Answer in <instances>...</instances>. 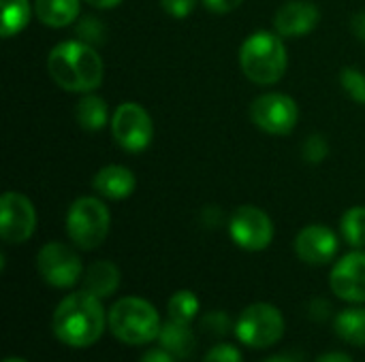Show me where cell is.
I'll use <instances>...</instances> for the list:
<instances>
[{
  "mask_svg": "<svg viewBox=\"0 0 365 362\" xmlns=\"http://www.w3.org/2000/svg\"><path fill=\"white\" fill-rule=\"evenodd\" d=\"M47 70L62 90L86 94L101 85L105 64L90 43L64 41L49 51Z\"/></svg>",
  "mask_w": 365,
  "mask_h": 362,
  "instance_id": "1",
  "label": "cell"
},
{
  "mask_svg": "<svg viewBox=\"0 0 365 362\" xmlns=\"http://www.w3.org/2000/svg\"><path fill=\"white\" fill-rule=\"evenodd\" d=\"M105 309L98 297L88 290L73 292L56 307L51 326L53 335L71 348H88L96 344L105 331Z\"/></svg>",
  "mask_w": 365,
  "mask_h": 362,
  "instance_id": "2",
  "label": "cell"
},
{
  "mask_svg": "<svg viewBox=\"0 0 365 362\" xmlns=\"http://www.w3.org/2000/svg\"><path fill=\"white\" fill-rule=\"evenodd\" d=\"M240 64L244 75L259 83V85H272L278 83L289 64L287 47L282 43V36L276 32L259 30L252 32L240 49Z\"/></svg>",
  "mask_w": 365,
  "mask_h": 362,
  "instance_id": "3",
  "label": "cell"
},
{
  "mask_svg": "<svg viewBox=\"0 0 365 362\" xmlns=\"http://www.w3.org/2000/svg\"><path fill=\"white\" fill-rule=\"evenodd\" d=\"M109 329L115 339L128 346H143L160 335V318L152 303L139 297H124L109 309Z\"/></svg>",
  "mask_w": 365,
  "mask_h": 362,
  "instance_id": "4",
  "label": "cell"
},
{
  "mask_svg": "<svg viewBox=\"0 0 365 362\" xmlns=\"http://www.w3.org/2000/svg\"><path fill=\"white\" fill-rule=\"evenodd\" d=\"M111 215L103 201L94 196L77 198L66 213V233L81 250H96L109 233Z\"/></svg>",
  "mask_w": 365,
  "mask_h": 362,
  "instance_id": "5",
  "label": "cell"
},
{
  "mask_svg": "<svg viewBox=\"0 0 365 362\" xmlns=\"http://www.w3.org/2000/svg\"><path fill=\"white\" fill-rule=\"evenodd\" d=\"M235 335L248 348H269L284 335V318L278 307L269 303H255L246 307L235 324Z\"/></svg>",
  "mask_w": 365,
  "mask_h": 362,
  "instance_id": "6",
  "label": "cell"
},
{
  "mask_svg": "<svg viewBox=\"0 0 365 362\" xmlns=\"http://www.w3.org/2000/svg\"><path fill=\"white\" fill-rule=\"evenodd\" d=\"M250 117L263 132L284 137L295 130L299 122V109L291 96L272 92L252 100Z\"/></svg>",
  "mask_w": 365,
  "mask_h": 362,
  "instance_id": "7",
  "label": "cell"
},
{
  "mask_svg": "<svg viewBox=\"0 0 365 362\" xmlns=\"http://www.w3.org/2000/svg\"><path fill=\"white\" fill-rule=\"evenodd\" d=\"M111 132L115 143L133 154L143 151L154 137V124L150 113L137 102H124L111 117Z\"/></svg>",
  "mask_w": 365,
  "mask_h": 362,
  "instance_id": "8",
  "label": "cell"
},
{
  "mask_svg": "<svg viewBox=\"0 0 365 362\" xmlns=\"http://www.w3.org/2000/svg\"><path fill=\"white\" fill-rule=\"evenodd\" d=\"M36 269L45 284L53 288H73L83 275V265L79 256L60 241H51L41 247L36 256Z\"/></svg>",
  "mask_w": 365,
  "mask_h": 362,
  "instance_id": "9",
  "label": "cell"
},
{
  "mask_svg": "<svg viewBox=\"0 0 365 362\" xmlns=\"http://www.w3.org/2000/svg\"><path fill=\"white\" fill-rule=\"evenodd\" d=\"M229 235L233 243L240 245L242 250L261 252L269 247L274 239V224L263 209L255 205H244L233 211L229 222Z\"/></svg>",
  "mask_w": 365,
  "mask_h": 362,
  "instance_id": "10",
  "label": "cell"
},
{
  "mask_svg": "<svg viewBox=\"0 0 365 362\" xmlns=\"http://www.w3.org/2000/svg\"><path fill=\"white\" fill-rule=\"evenodd\" d=\"M36 228V211L28 196L4 192L0 198V235L6 243H24Z\"/></svg>",
  "mask_w": 365,
  "mask_h": 362,
  "instance_id": "11",
  "label": "cell"
},
{
  "mask_svg": "<svg viewBox=\"0 0 365 362\" xmlns=\"http://www.w3.org/2000/svg\"><path fill=\"white\" fill-rule=\"evenodd\" d=\"M329 284L338 299L365 303V252L357 250L342 256L329 275Z\"/></svg>",
  "mask_w": 365,
  "mask_h": 362,
  "instance_id": "12",
  "label": "cell"
},
{
  "mask_svg": "<svg viewBox=\"0 0 365 362\" xmlns=\"http://www.w3.org/2000/svg\"><path fill=\"white\" fill-rule=\"evenodd\" d=\"M295 252L308 265H327L338 254V237L323 224H310L299 230L295 239Z\"/></svg>",
  "mask_w": 365,
  "mask_h": 362,
  "instance_id": "13",
  "label": "cell"
},
{
  "mask_svg": "<svg viewBox=\"0 0 365 362\" xmlns=\"http://www.w3.org/2000/svg\"><path fill=\"white\" fill-rule=\"evenodd\" d=\"M321 11L310 0H289L274 15V28L280 36L297 38L317 28Z\"/></svg>",
  "mask_w": 365,
  "mask_h": 362,
  "instance_id": "14",
  "label": "cell"
},
{
  "mask_svg": "<svg viewBox=\"0 0 365 362\" xmlns=\"http://www.w3.org/2000/svg\"><path fill=\"white\" fill-rule=\"evenodd\" d=\"M92 183H94V190L101 196L111 198V201L128 198L137 188V179H135L133 171L126 169V166H120V164H109V166L101 169L94 175Z\"/></svg>",
  "mask_w": 365,
  "mask_h": 362,
  "instance_id": "15",
  "label": "cell"
},
{
  "mask_svg": "<svg viewBox=\"0 0 365 362\" xmlns=\"http://www.w3.org/2000/svg\"><path fill=\"white\" fill-rule=\"evenodd\" d=\"M118 286H120V269L113 262L98 260L86 269L83 290H88L90 294H94L98 299L111 297L118 290Z\"/></svg>",
  "mask_w": 365,
  "mask_h": 362,
  "instance_id": "16",
  "label": "cell"
},
{
  "mask_svg": "<svg viewBox=\"0 0 365 362\" xmlns=\"http://www.w3.org/2000/svg\"><path fill=\"white\" fill-rule=\"evenodd\" d=\"M158 341L163 350H167L175 358H188L197 348V339L190 326L184 322H175V320H169L167 324H163Z\"/></svg>",
  "mask_w": 365,
  "mask_h": 362,
  "instance_id": "17",
  "label": "cell"
},
{
  "mask_svg": "<svg viewBox=\"0 0 365 362\" xmlns=\"http://www.w3.org/2000/svg\"><path fill=\"white\" fill-rule=\"evenodd\" d=\"M79 0H36L34 13L49 28H64L79 17Z\"/></svg>",
  "mask_w": 365,
  "mask_h": 362,
  "instance_id": "18",
  "label": "cell"
},
{
  "mask_svg": "<svg viewBox=\"0 0 365 362\" xmlns=\"http://www.w3.org/2000/svg\"><path fill=\"white\" fill-rule=\"evenodd\" d=\"M75 117H77V124H79L83 130L96 132V130H101V128L107 124V102H105L101 96L86 94V96L77 102Z\"/></svg>",
  "mask_w": 365,
  "mask_h": 362,
  "instance_id": "19",
  "label": "cell"
},
{
  "mask_svg": "<svg viewBox=\"0 0 365 362\" xmlns=\"http://www.w3.org/2000/svg\"><path fill=\"white\" fill-rule=\"evenodd\" d=\"M336 333L351 346H365V309L351 307L338 314L336 318Z\"/></svg>",
  "mask_w": 365,
  "mask_h": 362,
  "instance_id": "20",
  "label": "cell"
},
{
  "mask_svg": "<svg viewBox=\"0 0 365 362\" xmlns=\"http://www.w3.org/2000/svg\"><path fill=\"white\" fill-rule=\"evenodd\" d=\"M32 15L30 0H2V38L19 34Z\"/></svg>",
  "mask_w": 365,
  "mask_h": 362,
  "instance_id": "21",
  "label": "cell"
},
{
  "mask_svg": "<svg viewBox=\"0 0 365 362\" xmlns=\"http://www.w3.org/2000/svg\"><path fill=\"white\" fill-rule=\"evenodd\" d=\"M342 237L351 247H365V207H351L340 220Z\"/></svg>",
  "mask_w": 365,
  "mask_h": 362,
  "instance_id": "22",
  "label": "cell"
},
{
  "mask_svg": "<svg viewBox=\"0 0 365 362\" xmlns=\"http://www.w3.org/2000/svg\"><path fill=\"white\" fill-rule=\"evenodd\" d=\"M199 314V299L190 290H180L169 299V320L190 324Z\"/></svg>",
  "mask_w": 365,
  "mask_h": 362,
  "instance_id": "23",
  "label": "cell"
},
{
  "mask_svg": "<svg viewBox=\"0 0 365 362\" xmlns=\"http://www.w3.org/2000/svg\"><path fill=\"white\" fill-rule=\"evenodd\" d=\"M340 81L344 92L359 105H365V73L355 66H346L340 73Z\"/></svg>",
  "mask_w": 365,
  "mask_h": 362,
  "instance_id": "24",
  "label": "cell"
},
{
  "mask_svg": "<svg viewBox=\"0 0 365 362\" xmlns=\"http://www.w3.org/2000/svg\"><path fill=\"white\" fill-rule=\"evenodd\" d=\"M329 154V145L325 141V137L321 134H312L306 143H304V158L312 164H319L327 158Z\"/></svg>",
  "mask_w": 365,
  "mask_h": 362,
  "instance_id": "25",
  "label": "cell"
},
{
  "mask_svg": "<svg viewBox=\"0 0 365 362\" xmlns=\"http://www.w3.org/2000/svg\"><path fill=\"white\" fill-rule=\"evenodd\" d=\"M77 34L86 41V43H101L105 41V26L96 19V17H86L79 28H77Z\"/></svg>",
  "mask_w": 365,
  "mask_h": 362,
  "instance_id": "26",
  "label": "cell"
},
{
  "mask_svg": "<svg viewBox=\"0 0 365 362\" xmlns=\"http://www.w3.org/2000/svg\"><path fill=\"white\" fill-rule=\"evenodd\" d=\"M203 362H244L240 350L231 344H220L216 348H212L207 352V356L203 358Z\"/></svg>",
  "mask_w": 365,
  "mask_h": 362,
  "instance_id": "27",
  "label": "cell"
},
{
  "mask_svg": "<svg viewBox=\"0 0 365 362\" xmlns=\"http://www.w3.org/2000/svg\"><path fill=\"white\" fill-rule=\"evenodd\" d=\"M160 6L167 15H171L175 19H184L195 11L197 0H160Z\"/></svg>",
  "mask_w": 365,
  "mask_h": 362,
  "instance_id": "28",
  "label": "cell"
},
{
  "mask_svg": "<svg viewBox=\"0 0 365 362\" xmlns=\"http://www.w3.org/2000/svg\"><path fill=\"white\" fill-rule=\"evenodd\" d=\"M244 0H203V4L214 13H231L235 11Z\"/></svg>",
  "mask_w": 365,
  "mask_h": 362,
  "instance_id": "29",
  "label": "cell"
},
{
  "mask_svg": "<svg viewBox=\"0 0 365 362\" xmlns=\"http://www.w3.org/2000/svg\"><path fill=\"white\" fill-rule=\"evenodd\" d=\"M139 362H175V356H171L167 350H150L141 356Z\"/></svg>",
  "mask_w": 365,
  "mask_h": 362,
  "instance_id": "30",
  "label": "cell"
},
{
  "mask_svg": "<svg viewBox=\"0 0 365 362\" xmlns=\"http://www.w3.org/2000/svg\"><path fill=\"white\" fill-rule=\"evenodd\" d=\"M351 28H353V34H355L359 41H364L365 43V13H359V15L353 17Z\"/></svg>",
  "mask_w": 365,
  "mask_h": 362,
  "instance_id": "31",
  "label": "cell"
},
{
  "mask_svg": "<svg viewBox=\"0 0 365 362\" xmlns=\"http://www.w3.org/2000/svg\"><path fill=\"white\" fill-rule=\"evenodd\" d=\"M317 362H355L349 354H342V352H329V354H323Z\"/></svg>",
  "mask_w": 365,
  "mask_h": 362,
  "instance_id": "32",
  "label": "cell"
},
{
  "mask_svg": "<svg viewBox=\"0 0 365 362\" xmlns=\"http://www.w3.org/2000/svg\"><path fill=\"white\" fill-rule=\"evenodd\" d=\"M88 4H92V6H98V9H113V6H118L122 0H86Z\"/></svg>",
  "mask_w": 365,
  "mask_h": 362,
  "instance_id": "33",
  "label": "cell"
},
{
  "mask_svg": "<svg viewBox=\"0 0 365 362\" xmlns=\"http://www.w3.org/2000/svg\"><path fill=\"white\" fill-rule=\"evenodd\" d=\"M265 362H293L291 358H287V356H272V358H267Z\"/></svg>",
  "mask_w": 365,
  "mask_h": 362,
  "instance_id": "34",
  "label": "cell"
},
{
  "mask_svg": "<svg viewBox=\"0 0 365 362\" xmlns=\"http://www.w3.org/2000/svg\"><path fill=\"white\" fill-rule=\"evenodd\" d=\"M4 362H28V361H24V358H6Z\"/></svg>",
  "mask_w": 365,
  "mask_h": 362,
  "instance_id": "35",
  "label": "cell"
}]
</instances>
